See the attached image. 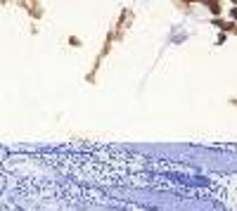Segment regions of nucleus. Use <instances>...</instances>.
<instances>
[{
	"instance_id": "f257e3e1",
	"label": "nucleus",
	"mask_w": 237,
	"mask_h": 211,
	"mask_svg": "<svg viewBox=\"0 0 237 211\" xmlns=\"http://www.w3.org/2000/svg\"><path fill=\"white\" fill-rule=\"evenodd\" d=\"M233 17H235V19H237V7H235V10H233Z\"/></svg>"
}]
</instances>
